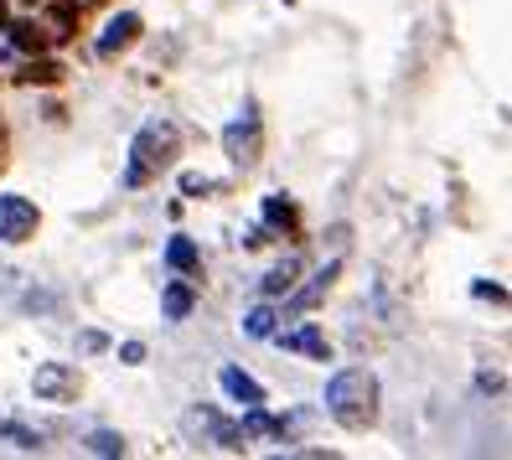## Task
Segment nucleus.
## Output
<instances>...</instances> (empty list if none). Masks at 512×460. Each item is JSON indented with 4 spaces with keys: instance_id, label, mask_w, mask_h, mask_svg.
I'll return each instance as SVG.
<instances>
[{
    "instance_id": "nucleus-2",
    "label": "nucleus",
    "mask_w": 512,
    "mask_h": 460,
    "mask_svg": "<svg viewBox=\"0 0 512 460\" xmlns=\"http://www.w3.org/2000/svg\"><path fill=\"white\" fill-rule=\"evenodd\" d=\"M171 150H176V130H171V125H161V119H150V125L135 135V145H130L125 187H145V181L171 161Z\"/></svg>"
},
{
    "instance_id": "nucleus-15",
    "label": "nucleus",
    "mask_w": 512,
    "mask_h": 460,
    "mask_svg": "<svg viewBox=\"0 0 512 460\" xmlns=\"http://www.w3.org/2000/svg\"><path fill=\"white\" fill-rule=\"evenodd\" d=\"M88 455H125V440L114 435V429H94V435H88Z\"/></svg>"
},
{
    "instance_id": "nucleus-21",
    "label": "nucleus",
    "mask_w": 512,
    "mask_h": 460,
    "mask_svg": "<svg viewBox=\"0 0 512 460\" xmlns=\"http://www.w3.org/2000/svg\"><path fill=\"white\" fill-rule=\"evenodd\" d=\"M471 290H476L481 300H487V295H492V300H507V290H502V285H487V280H476Z\"/></svg>"
},
{
    "instance_id": "nucleus-1",
    "label": "nucleus",
    "mask_w": 512,
    "mask_h": 460,
    "mask_svg": "<svg viewBox=\"0 0 512 460\" xmlns=\"http://www.w3.org/2000/svg\"><path fill=\"white\" fill-rule=\"evenodd\" d=\"M326 414L342 429H373L378 424V378L368 367H342L326 378Z\"/></svg>"
},
{
    "instance_id": "nucleus-19",
    "label": "nucleus",
    "mask_w": 512,
    "mask_h": 460,
    "mask_svg": "<svg viewBox=\"0 0 512 460\" xmlns=\"http://www.w3.org/2000/svg\"><path fill=\"white\" fill-rule=\"evenodd\" d=\"M78 347H83V352H104L109 342H104V336H99V331H83V336H78Z\"/></svg>"
},
{
    "instance_id": "nucleus-20",
    "label": "nucleus",
    "mask_w": 512,
    "mask_h": 460,
    "mask_svg": "<svg viewBox=\"0 0 512 460\" xmlns=\"http://www.w3.org/2000/svg\"><path fill=\"white\" fill-rule=\"evenodd\" d=\"M119 362H145V342H125L119 347Z\"/></svg>"
},
{
    "instance_id": "nucleus-17",
    "label": "nucleus",
    "mask_w": 512,
    "mask_h": 460,
    "mask_svg": "<svg viewBox=\"0 0 512 460\" xmlns=\"http://www.w3.org/2000/svg\"><path fill=\"white\" fill-rule=\"evenodd\" d=\"M264 223H275V228H290L295 223V207L285 197H264Z\"/></svg>"
},
{
    "instance_id": "nucleus-4",
    "label": "nucleus",
    "mask_w": 512,
    "mask_h": 460,
    "mask_svg": "<svg viewBox=\"0 0 512 460\" xmlns=\"http://www.w3.org/2000/svg\"><path fill=\"white\" fill-rule=\"evenodd\" d=\"M223 150L233 166H254L259 161V104L244 99V109L233 114V125L223 130Z\"/></svg>"
},
{
    "instance_id": "nucleus-13",
    "label": "nucleus",
    "mask_w": 512,
    "mask_h": 460,
    "mask_svg": "<svg viewBox=\"0 0 512 460\" xmlns=\"http://www.w3.org/2000/svg\"><path fill=\"white\" fill-rule=\"evenodd\" d=\"M295 274H300V259L290 254V259H280L275 269L264 274V295H285L290 285H295Z\"/></svg>"
},
{
    "instance_id": "nucleus-12",
    "label": "nucleus",
    "mask_w": 512,
    "mask_h": 460,
    "mask_svg": "<svg viewBox=\"0 0 512 460\" xmlns=\"http://www.w3.org/2000/svg\"><path fill=\"white\" fill-rule=\"evenodd\" d=\"M166 264H171L176 274H192V269L202 264L197 243H192V238H171V243H166Z\"/></svg>"
},
{
    "instance_id": "nucleus-7",
    "label": "nucleus",
    "mask_w": 512,
    "mask_h": 460,
    "mask_svg": "<svg viewBox=\"0 0 512 460\" xmlns=\"http://www.w3.org/2000/svg\"><path fill=\"white\" fill-rule=\"evenodd\" d=\"M140 16L135 11H119L109 26H104V37H99V57H114V52H125V47H135V37H140Z\"/></svg>"
},
{
    "instance_id": "nucleus-5",
    "label": "nucleus",
    "mask_w": 512,
    "mask_h": 460,
    "mask_svg": "<svg viewBox=\"0 0 512 460\" xmlns=\"http://www.w3.org/2000/svg\"><path fill=\"white\" fill-rule=\"evenodd\" d=\"M78 388H83V378H78V367H68V362H42L32 373V393L42 398V404H73Z\"/></svg>"
},
{
    "instance_id": "nucleus-14",
    "label": "nucleus",
    "mask_w": 512,
    "mask_h": 460,
    "mask_svg": "<svg viewBox=\"0 0 512 460\" xmlns=\"http://www.w3.org/2000/svg\"><path fill=\"white\" fill-rule=\"evenodd\" d=\"M192 290L187 285H166V295H161V311H166V321H182L187 311H192Z\"/></svg>"
},
{
    "instance_id": "nucleus-10",
    "label": "nucleus",
    "mask_w": 512,
    "mask_h": 460,
    "mask_svg": "<svg viewBox=\"0 0 512 460\" xmlns=\"http://www.w3.org/2000/svg\"><path fill=\"white\" fill-rule=\"evenodd\" d=\"M337 269H342V264L331 259V264H326V269L316 274V280H311V290H300V295L290 300V316H300V311H311V305H316V300H321V295L331 290V280H337Z\"/></svg>"
},
{
    "instance_id": "nucleus-3",
    "label": "nucleus",
    "mask_w": 512,
    "mask_h": 460,
    "mask_svg": "<svg viewBox=\"0 0 512 460\" xmlns=\"http://www.w3.org/2000/svg\"><path fill=\"white\" fill-rule=\"evenodd\" d=\"M182 429L192 440H202V445H218V450H249V435L238 429L233 419H223L218 409H187V419H182Z\"/></svg>"
},
{
    "instance_id": "nucleus-18",
    "label": "nucleus",
    "mask_w": 512,
    "mask_h": 460,
    "mask_svg": "<svg viewBox=\"0 0 512 460\" xmlns=\"http://www.w3.org/2000/svg\"><path fill=\"white\" fill-rule=\"evenodd\" d=\"M207 187H213V181L197 176V171H187V176H182V192H187V197H197V192H207Z\"/></svg>"
},
{
    "instance_id": "nucleus-9",
    "label": "nucleus",
    "mask_w": 512,
    "mask_h": 460,
    "mask_svg": "<svg viewBox=\"0 0 512 460\" xmlns=\"http://www.w3.org/2000/svg\"><path fill=\"white\" fill-rule=\"evenodd\" d=\"M280 347L285 352H306V357H331V342H326V336L316 331V326H295V331H280Z\"/></svg>"
},
{
    "instance_id": "nucleus-22",
    "label": "nucleus",
    "mask_w": 512,
    "mask_h": 460,
    "mask_svg": "<svg viewBox=\"0 0 512 460\" xmlns=\"http://www.w3.org/2000/svg\"><path fill=\"white\" fill-rule=\"evenodd\" d=\"M0 424H6V419H0Z\"/></svg>"
},
{
    "instance_id": "nucleus-16",
    "label": "nucleus",
    "mask_w": 512,
    "mask_h": 460,
    "mask_svg": "<svg viewBox=\"0 0 512 460\" xmlns=\"http://www.w3.org/2000/svg\"><path fill=\"white\" fill-rule=\"evenodd\" d=\"M244 331L254 336V342H264V336H275V311H269V305L249 311V316H244Z\"/></svg>"
},
{
    "instance_id": "nucleus-6",
    "label": "nucleus",
    "mask_w": 512,
    "mask_h": 460,
    "mask_svg": "<svg viewBox=\"0 0 512 460\" xmlns=\"http://www.w3.org/2000/svg\"><path fill=\"white\" fill-rule=\"evenodd\" d=\"M32 233H37V207L16 192H6L0 197V243H26Z\"/></svg>"
},
{
    "instance_id": "nucleus-8",
    "label": "nucleus",
    "mask_w": 512,
    "mask_h": 460,
    "mask_svg": "<svg viewBox=\"0 0 512 460\" xmlns=\"http://www.w3.org/2000/svg\"><path fill=\"white\" fill-rule=\"evenodd\" d=\"M218 383H223V393L233 398V404H244V409H249V404H264V388L244 373V367H223Z\"/></svg>"
},
{
    "instance_id": "nucleus-11",
    "label": "nucleus",
    "mask_w": 512,
    "mask_h": 460,
    "mask_svg": "<svg viewBox=\"0 0 512 460\" xmlns=\"http://www.w3.org/2000/svg\"><path fill=\"white\" fill-rule=\"evenodd\" d=\"M0 440H11V445H16V450H26V455L47 445V435H42V429H32V424H16V419H6V424H0Z\"/></svg>"
}]
</instances>
